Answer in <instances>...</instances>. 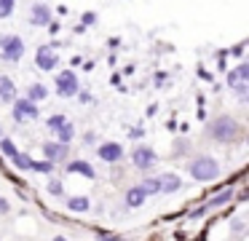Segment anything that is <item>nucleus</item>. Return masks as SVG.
Masks as SVG:
<instances>
[{
  "mask_svg": "<svg viewBox=\"0 0 249 241\" xmlns=\"http://www.w3.org/2000/svg\"><path fill=\"white\" fill-rule=\"evenodd\" d=\"M188 171L196 182H212V180L220 177V164H217L212 155H198V158L190 161Z\"/></svg>",
  "mask_w": 249,
  "mask_h": 241,
  "instance_id": "obj_2",
  "label": "nucleus"
},
{
  "mask_svg": "<svg viewBox=\"0 0 249 241\" xmlns=\"http://www.w3.org/2000/svg\"><path fill=\"white\" fill-rule=\"evenodd\" d=\"M17 96V86L8 75H0V102H14Z\"/></svg>",
  "mask_w": 249,
  "mask_h": 241,
  "instance_id": "obj_13",
  "label": "nucleus"
},
{
  "mask_svg": "<svg viewBox=\"0 0 249 241\" xmlns=\"http://www.w3.org/2000/svg\"><path fill=\"white\" fill-rule=\"evenodd\" d=\"M46 94H49V91H46V86L33 83V86H30V91H27V99L30 102H40V99H46Z\"/></svg>",
  "mask_w": 249,
  "mask_h": 241,
  "instance_id": "obj_16",
  "label": "nucleus"
},
{
  "mask_svg": "<svg viewBox=\"0 0 249 241\" xmlns=\"http://www.w3.org/2000/svg\"><path fill=\"white\" fill-rule=\"evenodd\" d=\"M67 206H70V212H86V209H89V198L75 196V198H70V201H67Z\"/></svg>",
  "mask_w": 249,
  "mask_h": 241,
  "instance_id": "obj_18",
  "label": "nucleus"
},
{
  "mask_svg": "<svg viewBox=\"0 0 249 241\" xmlns=\"http://www.w3.org/2000/svg\"><path fill=\"white\" fill-rule=\"evenodd\" d=\"M30 169L43 171V174H51V171H54V164H51V161H30Z\"/></svg>",
  "mask_w": 249,
  "mask_h": 241,
  "instance_id": "obj_19",
  "label": "nucleus"
},
{
  "mask_svg": "<svg viewBox=\"0 0 249 241\" xmlns=\"http://www.w3.org/2000/svg\"><path fill=\"white\" fill-rule=\"evenodd\" d=\"M14 164H17L19 166V169H30V158H27V155H22V153H17V155H14Z\"/></svg>",
  "mask_w": 249,
  "mask_h": 241,
  "instance_id": "obj_25",
  "label": "nucleus"
},
{
  "mask_svg": "<svg viewBox=\"0 0 249 241\" xmlns=\"http://www.w3.org/2000/svg\"><path fill=\"white\" fill-rule=\"evenodd\" d=\"M0 137H3V131H0Z\"/></svg>",
  "mask_w": 249,
  "mask_h": 241,
  "instance_id": "obj_29",
  "label": "nucleus"
},
{
  "mask_svg": "<svg viewBox=\"0 0 249 241\" xmlns=\"http://www.w3.org/2000/svg\"><path fill=\"white\" fill-rule=\"evenodd\" d=\"M67 171H70V174L89 177V180H94V177H97V171H94V166L89 164V161H72V164L67 166Z\"/></svg>",
  "mask_w": 249,
  "mask_h": 241,
  "instance_id": "obj_12",
  "label": "nucleus"
},
{
  "mask_svg": "<svg viewBox=\"0 0 249 241\" xmlns=\"http://www.w3.org/2000/svg\"><path fill=\"white\" fill-rule=\"evenodd\" d=\"M225 201H231V190H222L220 196H217V198H212V201L206 204V206H220V204H225Z\"/></svg>",
  "mask_w": 249,
  "mask_h": 241,
  "instance_id": "obj_23",
  "label": "nucleus"
},
{
  "mask_svg": "<svg viewBox=\"0 0 249 241\" xmlns=\"http://www.w3.org/2000/svg\"><path fill=\"white\" fill-rule=\"evenodd\" d=\"M35 64H38L40 70H46V73H49V70H54L56 64H59V56H56V51L51 46H40L38 54H35Z\"/></svg>",
  "mask_w": 249,
  "mask_h": 241,
  "instance_id": "obj_6",
  "label": "nucleus"
},
{
  "mask_svg": "<svg viewBox=\"0 0 249 241\" xmlns=\"http://www.w3.org/2000/svg\"><path fill=\"white\" fill-rule=\"evenodd\" d=\"M78 75L72 73V70H62L59 75H56V94L59 96H75L78 94Z\"/></svg>",
  "mask_w": 249,
  "mask_h": 241,
  "instance_id": "obj_4",
  "label": "nucleus"
},
{
  "mask_svg": "<svg viewBox=\"0 0 249 241\" xmlns=\"http://www.w3.org/2000/svg\"><path fill=\"white\" fill-rule=\"evenodd\" d=\"M43 153H46V161L59 164V161L67 158V145L65 142H46L43 145Z\"/></svg>",
  "mask_w": 249,
  "mask_h": 241,
  "instance_id": "obj_10",
  "label": "nucleus"
},
{
  "mask_svg": "<svg viewBox=\"0 0 249 241\" xmlns=\"http://www.w3.org/2000/svg\"><path fill=\"white\" fill-rule=\"evenodd\" d=\"M145 190H142L140 185H134V187H129L126 190V206H131V209H140L142 204H145Z\"/></svg>",
  "mask_w": 249,
  "mask_h": 241,
  "instance_id": "obj_14",
  "label": "nucleus"
},
{
  "mask_svg": "<svg viewBox=\"0 0 249 241\" xmlns=\"http://www.w3.org/2000/svg\"><path fill=\"white\" fill-rule=\"evenodd\" d=\"M206 134H209L214 142H233V139H238L241 129H238V123L233 121L231 115H217L214 121L206 126Z\"/></svg>",
  "mask_w": 249,
  "mask_h": 241,
  "instance_id": "obj_1",
  "label": "nucleus"
},
{
  "mask_svg": "<svg viewBox=\"0 0 249 241\" xmlns=\"http://www.w3.org/2000/svg\"><path fill=\"white\" fill-rule=\"evenodd\" d=\"M49 193H51V196H65V187H62V182H59V180H51V182H49Z\"/></svg>",
  "mask_w": 249,
  "mask_h": 241,
  "instance_id": "obj_24",
  "label": "nucleus"
},
{
  "mask_svg": "<svg viewBox=\"0 0 249 241\" xmlns=\"http://www.w3.org/2000/svg\"><path fill=\"white\" fill-rule=\"evenodd\" d=\"M54 134H56V137H59V142H65V145H67V142H70L72 137H75V126H72V123L67 121L65 126H62V129H56Z\"/></svg>",
  "mask_w": 249,
  "mask_h": 241,
  "instance_id": "obj_15",
  "label": "nucleus"
},
{
  "mask_svg": "<svg viewBox=\"0 0 249 241\" xmlns=\"http://www.w3.org/2000/svg\"><path fill=\"white\" fill-rule=\"evenodd\" d=\"M0 51H3L6 62H17L24 54V40L19 35H0Z\"/></svg>",
  "mask_w": 249,
  "mask_h": 241,
  "instance_id": "obj_3",
  "label": "nucleus"
},
{
  "mask_svg": "<svg viewBox=\"0 0 249 241\" xmlns=\"http://www.w3.org/2000/svg\"><path fill=\"white\" fill-rule=\"evenodd\" d=\"M38 115H40L38 102H30V99H14V118H17V121H35Z\"/></svg>",
  "mask_w": 249,
  "mask_h": 241,
  "instance_id": "obj_5",
  "label": "nucleus"
},
{
  "mask_svg": "<svg viewBox=\"0 0 249 241\" xmlns=\"http://www.w3.org/2000/svg\"><path fill=\"white\" fill-rule=\"evenodd\" d=\"M97 239H99V241H124L121 236H115V233H99Z\"/></svg>",
  "mask_w": 249,
  "mask_h": 241,
  "instance_id": "obj_26",
  "label": "nucleus"
},
{
  "mask_svg": "<svg viewBox=\"0 0 249 241\" xmlns=\"http://www.w3.org/2000/svg\"><path fill=\"white\" fill-rule=\"evenodd\" d=\"M0 150H3V155H8V158H14V155L19 153L17 145H14L11 139H6V137H0Z\"/></svg>",
  "mask_w": 249,
  "mask_h": 241,
  "instance_id": "obj_20",
  "label": "nucleus"
},
{
  "mask_svg": "<svg viewBox=\"0 0 249 241\" xmlns=\"http://www.w3.org/2000/svg\"><path fill=\"white\" fill-rule=\"evenodd\" d=\"M54 241H65V239H54Z\"/></svg>",
  "mask_w": 249,
  "mask_h": 241,
  "instance_id": "obj_28",
  "label": "nucleus"
},
{
  "mask_svg": "<svg viewBox=\"0 0 249 241\" xmlns=\"http://www.w3.org/2000/svg\"><path fill=\"white\" fill-rule=\"evenodd\" d=\"M97 155L102 161H107V164H115V161L124 158V148H121L118 142H102L97 148Z\"/></svg>",
  "mask_w": 249,
  "mask_h": 241,
  "instance_id": "obj_8",
  "label": "nucleus"
},
{
  "mask_svg": "<svg viewBox=\"0 0 249 241\" xmlns=\"http://www.w3.org/2000/svg\"><path fill=\"white\" fill-rule=\"evenodd\" d=\"M14 8H17V0H0V19L11 16Z\"/></svg>",
  "mask_w": 249,
  "mask_h": 241,
  "instance_id": "obj_21",
  "label": "nucleus"
},
{
  "mask_svg": "<svg viewBox=\"0 0 249 241\" xmlns=\"http://www.w3.org/2000/svg\"><path fill=\"white\" fill-rule=\"evenodd\" d=\"M65 123H67V118H65V115H51V118H49V129H51V131L62 129Z\"/></svg>",
  "mask_w": 249,
  "mask_h": 241,
  "instance_id": "obj_22",
  "label": "nucleus"
},
{
  "mask_svg": "<svg viewBox=\"0 0 249 241\" xmlns=\"http://www.w3.org/2000/svg\"><path fill=\"white\" fill-rule=\"evenodd\" d=\"M30 24L35 27H46L51 24V8L46 3H35L33 8H30Z\"/></svg>",
  "mask_w": 249,
  "mask_h": 241,
  "instance_id": "obj_9",
  "label": "nucleus"
},
{
  "mask_svg": "<svg viewBox=\"0 0 249 241\" xmlns=\"http://www.w3.org/2000/svg\"><path fill=\"white\" fill-rule=\"evenodd\" d=\"M94 19H97V16H94L91 11H89V14H83V21H86V24H94Z\"/></svg>",
  "mask_w": 249,
  "mask_h": 241,
  "instance_id": "obj_27",
  "label": "nucleus"
},
{
  "mask_svg": "<svg viewBox=\"0 0 249 241\" xmlns=\"http://www.w3.org/2000/svg\"><path fill=\"white\" fill-rule=\"evenodd\" d=\"M158 187H161V193H177L179 187H182V180H179L177 174H172V171H163V174L158 177Z\"/></svg>",
  "mask_w": 249,
  "mask_h": 241,
  "instance_id": "obj_11",
  "label": "nucleus"
},
{
  "mask_svg": "<svg viewBox=\"0 0 249 241\" xmlns=\"http://www.w3.org/2000/svg\"><path fill=\"white\" fill-rule=\"evenodd\" d=\"M131 161H134V166L137 169H150L153 164H156V150L153 148H147V145H140V148L134 150V155H131Z\"/></svg>",
  "mask_w": 249,
  "mask_h": 241,
  "instance_id": "obj_7",
  "label": "nucleus"
},
{
  "mask_svg": "<svg viewBox=\"0 0 249 241\" xmlns=\"http://www.w3.org/2000/svg\"><path fill=\"white\" fill-rule=\"evenodd\" d=\"M142 190H145V196H156V193H161V187H158V177H147V180H142Z\"/></svg>",
  "mask_w": 249,
  "mask_h": 241,
  "instance_id": "obj_17",
  "label": "nucleus"
}]
</instances>
